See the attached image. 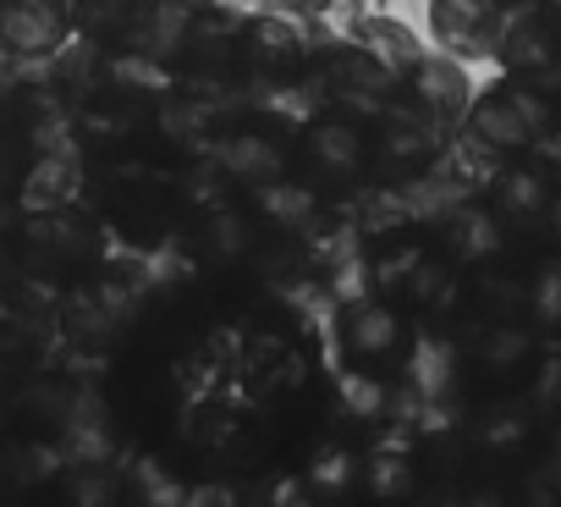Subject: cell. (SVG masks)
<instances>
[{"instance_id":"7a4b0ae2","label":"cell","mask_w":561,"mask_h":507,"mask_svg":"<svg viewBox=\"0 0 561 507\" xmlns=\"http://www.w3.org/2000/svg\"><path fill=\"white\" fill-rule=\"evenodd\" d=\"M342 353H347L353 370L386 375V370H397L413 353V331H408V320L391 304H353L342 315Z\"/></svg>"},{"instance_id":"30bf717a","label":"cell","mask_w":561,"mask_h":507,"mask_svg":"<svg viewBox=\"0 0 561 507\" xmlns=\"http://www.w3.org/2000/svg\"><path fill=\"white\" fill-rule=\"evenodd\" d=\"M545 226H550V237L561 243V193H550V215H545Z\"/></svg>"},{"instance_id":"52a82bcc","label":"cell","mask_w":561,"mask_h":507,"mask_svg":"<svg viewBox=\"0 0 561 507\" xmlns=\"http://www.w3.org/2000/svg\"><path fill=\"white\" fill-rule=\"evenodd\" d=\"M72 34L100 40V45H133L154 23V0H67Z\"/></svg>"},{"instance_id":"7c38bea8","label":"cell","mask_w":561,"mask_h":507,"mask_svg":"<svg viewBox=\"0 0 561 507\" xmlns=\"http://www.w3.org/2000/svg\"><path fill=\"white\" fill-rule=\"evenodd\" d=\"M187 7H215V0H187Z\"/></svg>"},{"instance_id":"5b68a950","label":"cell","mask_w":561,"mask_h":507,"mask_svg":"<svg viewBox=\"0 0 561 507\" xmlns=\"http://www.w3.org/2000/svg\"><path fill=\"white\" fill-rule=\"evenodd\" d=\"M72 12L67 0H0V56L45 61L67 45Z\"/></svg>"},{"instance_id":"6da1fadb","label":"cell","mask_w":561,"mask_h":507,"mask_svg":"<svg viewBox=\"0 0 561 507\" xmlns=\"http://www.w3.org/2000/svg\"><path fill=\"white\" fill-rule=\"evenodd\" d=\"M556 116H561V100L545 89V78L512 72L490 94H479L462 122H468L473 149H484V155H534L550 144Z\"/></svg>"},{"instance_id":"8fae6325","label":"cell","mask_w":561,"mask_h":507,"mask_svg":"<svg viewBox=\"0 0 561 507\" xmlns=\"http://www.w3.org/2000/svg\"><path fill=\"white\" fill-rule=\"evenodd\" d=\"M545 149H556V155H561V116H556V133H550V144H545Z\"/></svg>"},{"instance_id":"277c9868","label":"cell","mask_w":561,"mask_h":507,"mask_svg":"<svg viewBox=\"0 0 561 507\" xmlns=\"http://www.w3.org/2000/svg\"><path fill=\"white\" fill-rule=\"evenodd\" d=\"M397 94H402V105H408V111L430 116L435 127L462 122V116H468V105H473V89H468V78H462V61H457V56H419V61L397 78Z\"/></svg>"},{"instance_id":"9c48e42d","label":"cell","mask_w":561,"mask_h":507,"mask_svg":"<svg viewBox=\"0 0 561 507\" xmlns=\"http://www.w3.org/2000/svg\"><path fill=\"white\" fill-rule=\"evenodd\" d=\"M364 50H369V56H375L391 78H402V72H408V67L424 56V50L413 45V34H408L402 23H386V18H375V23L364 29Z\"/></svg>"},{"instance_id":"ba28073f","label":"cell","mask_w":561,"mask_h":507,"mask_svg":"<svg viewBox=\"0 0 561 507\" xmlns=\"http://www.w3.org/2000/svg\"><path fill=\"white\" fill-rule=\"evenodd\" d=\"M309 160L320 171H331V177H358L375 160V149H369V133L353 127V116H325L309 133Z\"/></svg>"},{"instance_id":"3957f363","label":"cell","mask_w":561,"mask_h":507,"mask_svg":"<svg viewBox=\"0 0 561 507\" xmlns=\"http://www.w3.org/2000/svg\"><path fill=\"white\" fill-rule=\"evenodd\" d=\"M320 94L336 105V116H380L397 100V78L369 56V50H342L331 61H320Z\"/></svg>"},{"instance_id":"8992f818","label":"cell","mask_w":561,"mask_h":507,"mask_svg":"<svg viewBox=\"0 0 561 507\" xmlns=\"http://www.w3.org/2000/svg\"><path fill=\"white\" fill-rule=\"evenodd\" d=\"M506 7L501 0H430V34L457 61H484L501 45Z\"/></svg>"}]
</instances>
